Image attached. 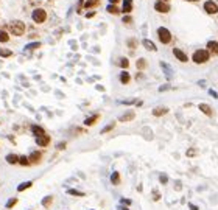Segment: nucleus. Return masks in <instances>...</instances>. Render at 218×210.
I'll use <instances>...</instances> for the list:
<instances>
[{
  "label": "nucleus",
  "mask_w": 218,
  "mask_h": 210,
  "mask_svg": "<svg viewBox=\"0 0 218 210\" xmlns=\"http://www.w3.org/2000/svg\"><path fill=\"white\" fill-rule=\"evenodd\" d=\"M132 11V0H125L123 2V13H131Z\"/></svg>",
  "instance_id": "obj_24"
},
{
  "label": "nucleus",
  "mask_w": 218,
  "mask_h": 210,
  "mask_svg": "<svg viewBox=\"0 0 218 210\" xmlns=\"http://www.w3.org/2000/svg\"><path fill=\"white\" fill-rule=\"evenodd\" d=\"M41 204H42L44 209H51V204H53V196H51V195H47L42 201H41Z\"/></svg>",
  "instance_id": "obj_15"
},
{
  "label": "nucleus",
  "mask_w": 218,
  "mask_h": 210,
  "mask_svg": "<svg viewBox=\"0 0 218 210\" xmlns=\"http://www.w3.org/2000/svg\"><path fill=\"white\" fill-rule=\"evenodd\" d=\"M56 150H59V151H61V150H66V142H59V143L56 145Z\"/></svg>",
  "instance_id": "obj_37"
},
{
  "label": "nucleus",
  "mask_w": 218,
  "mask_h": 210,
  "mask_svg": "<svg viewBox=\"0 0 218 210\" xmlns=\"http://www.w3.org/2000/svg\"><path fill=\"white\" fill-rule=\"evenodd\" d=\"M19 165H22V167H30V165H31L30 157H27V156H20V159H19Z\"/></svg>",
  "instance_id": "obj_25"
},
{
  "label": "nucleus",
  "mask_w": 218,
  "mask_h": 210,
  "mask_svg": "<svg viewBox=\"0 0 218 210\" xmlns=\"http://www.w3.org/2000/svg\"><path fill=\"white\" fill-rule=\"evenodd\" d=\"M123 22H125V24H126V22L130 24V22H131V17H123Z\"/></svg>",
  "instance_id": "obj_42"
},
{
  "label": "nucleus",
  "mask_w": 218,
  "mask_h": 210,
  "mask_svg": "<svg viewBox=\"0 0 218 210\" xmlns=\"http://www.w3.org/2000/svg\"><path fill=\"white\" fill-rule=\"evenodd\" d=\"M136 66H137V69H139V70H143V69L146 67V61H145L143 58H140V59H137Z\"/></svg>",
  "instance_id": "obj_27"
},
{
  "label": "nucleus",
  "mask_w": 218,
  "mask_h": 210,
  "mask_svg": "<svg viewBox=\"0 0 218 210\" xmlns=\"http://www.w3.org/2000/svg\"><path fill=\"white\" fill-rule=\"evenodd\" d=\"M111 184L112 185H120L122 184V177H120V173L119 171H112V174H111Z\"/></svg>",
  "instance_id": "obj_13"
},
{
  "label": "nucleus",
  "mask_w": 218,
  "mask_h": 210,
  "mask_svg": "<svg viewBox=\"0 0 218 210\" xmlns=\"http://www.w3.org/2000/svg\"><path fill=\"white\" fill-rule=\"evenodd\" d=\"M106 9H108V13H111V14H119V13H120V9H119L115 5H112V3H111Z\"/></svg>",
  "instance_id": "obj_28"
},
{
  "label": "nucleus",
  "mask_w": 218,
  "mask_h": 210,
  "mask_svg": "<svg viewBox=\"0 0 218 210\" xmlns=\"http://www.w3.org/2000/svg\"><path fill=\"white\" fill-rule=\"evenodd\" d=\"M90 210H93V209H90Z\"/></svg>",
  "instance_id": "obj_47"
},
{
  "label": "nucleus",
  "mask_w": 218,
  "mask_h": 210,
  "mask_svg": "<svg viewBox=\"0 0 218 210\" xmlns=\"http://www.w3.org/2000/svg\"><path fill=\"white\" fill-rule=\"evenodd\" d=\"M134 117H136V114H134V112L131 111V112H126V114H123V115H122V117L119 118V122H123V123H125V122H131V120H134Z\"/></svg>",
  "instance_id": "obj_19"
},
{
  "label": "nucleus",
  "mask_w": 218,
  "mask_h": 210,
  "mask_svg": "<svg viewBox=\"0 0 218 210\" xmlns=\"http://www.w3.org/2000/svg\"><path fill=\"white\" fill-rule=\"evenodd\" d=\"M167 112H168V108H164V106H157V108L153 109V115H154V117H162V115H165Z\"/></svg>",
  "instance_id": "obj_11"
},
{
  "label": "nucleus",
  "mask_w": 218,
  "mask_h": 210,
  "mask_svg": "<svg viewBox=\"0 0 218 210\" xmlns=\"http://www.w3.org/2000/svg\"><path fill=\"white\" fill-rule=\"evenodd\" d=\"M198 108H199V111H201L203 114H206L207 117H212V115H214V111H212V108H210L209 104H206V103H201Z\"/></svg>",
  "instance_id": "obj_10"
},
{
  "label": "nucleus",
  "mask_w": 218,
  "mask_h": 210,
  "mask_svg": "<svg viewBox=\"0 0 218 210\" xmlns=\"http://www.w3.org/2000/svg\"><path fill=\"white\" fill-rule=\"evenodd\" d=\"M209 59H210L209 50H196V51L193 53V56H192V61H193L195 64H204V62H207Z\"/></svg>",
  "instance_id": "obj_1"
},
{
  "label": "nucleus",
  "mask_w": 218,
  "mask_h": 210,
  "mask_svg": "<svg viewBox=\"0 0 218 210\" xmlns=\"http://www.w3.org/2000/svg\"><path fill=\"white\" fill-rule=\"evenodd\" d=\"M159 182H161V184H164V185H165V184H168V176H167V174H164V173H162V174H159Z\"/></svg>",
  "instance_id": "obj_33"
},
{
  "label": "nucleus",
  "mask_w": 218,
  "mask_h": 210,
  "mask_svg": "<svg viewBox=\"0 0 218 210\" xmlns=\"http://www.w3.org/2000/svg\"><path fill=\"white\" fill-rule=\"evenodd\" d=\"M189 209L190 210H199L198 206H195V204H192V202H189Z\"/></svg>",
  "instance_id": "obj_39"
},
{
  "label": "nucleus",
  "mask_w": 218,
  "mask_h": 210,
  "mask_svg": "<svg viewBox=\"0 0 218 210\" xmlns=\"http://www.w3.org/2000/svg\"><path fill=\"white\" fill-rule=\"evenodd\" d=\"M204 9H206L207 14H215L218 11V5L214 2V0H209V2L204 3Z\"/></svg>",
  "instance_id": "obj_5"
},
{
  "label": "nucleus",
  "mask_w": 218,
  "mask_h": 210,
  "mask_svg": "<svg viewBox=\"0 0 218 210\" xmlns=\"http://www.w3.org/2000/svg\"><path fill=\"white\" fill-rule=\"evenodd\" d=\"M109 2H111V3H112V5H115V3H117V2H119V0H109Z\"/></svg>",
  "instance_id": "obj_44"
},
{
  "label": "nucleus",
  "mask_w": 218,
  "mask_h": 210,
  "mask_svg": "<svg viewBox=\"0 0 218 210\" xmlns=\"http://www.w3.org/2000/svg\"><path fill=\"white\" fill-rule=\"evenodd\" d=\"M130 81H131V75H130V73H128L126 70H125V72H122V73H120V83H122V84H128Z\"/></svg>",
  "instance_id": "obj_22"
},
{
  "label": "nucleus",
  "mask_w": 218,
  "mask_h": 210,
  "mask_svg": "<svg viewBox=\"0 0 218 210\" xmlns=\"http://www.w3.org/2000/svg\"><path fill=\"white\" fill-rule=\"evenodd\" d=\"M128 45H130V48H136V41H134V39H130V41H128Z\"/></svg>",
  "instance_id": "obj_38"
},
{
  "label": "nucleus",
  "mask_w": 218,
  "mask_h": 210,
  "mask_svg": "<svg viewBox=\"0 0 218 210\" xmlns=\"http://www.w3.org/2000/svg\"><path fill=\"white\" fill-rule=\"evenodd\" d=\"M164 2H167V0H164Z\"/></svg>",
  "instance_id": "obj_46"
},
{
  "label": "nucleus",
  "mask_w": 218,
  "mask_h": 210,
  "mask_svg": "<svg viewBox=\"0 0 218 210\" xmlns=\"http://www.w3.org/2000/svg\"><path fill=\"white\" fill-rule=\"evenodd\" d=\"M31 132H33L36 137H39V135H44V134H45V131H44L42 126H38V125L31 126Z\"/></svg>",
  "instance_id": "obj_21"
},
{
  "label": "nucleus",
  "mask_w": 218,
  "mask_h": 210,
  "mask_svg": "<svg viewBox=\"0 0 218 210\" xmlns=\"http://www.w3.org/2000/svg\"><path fill=\"white\" fill-rule=\"evenodd\" d=\"M9 30L14 36H22L25 33V24L20 22V20H14L9 24Z\"/></svg>",
  "instance_id": "obj_2"
},
{
  "label": "nucleus",
  "mask_w": 218,
  "mask_h": 210,
  "mask_svg": "<svg viewBox=\"0 0 218 210\" xmlns=\"http://www.w3.org/2000/svg\"><path fill=\"white\" fill-rule=\"evenodd\" d=\"M114 126H115V123L112 122V123H109V125H106L103 129H101V134H106V132H109V131H112L114 129Z\"/></svg>",
  "instance_id": "obj_32"
},
{
  "label": "nucleus",
  "mask_w": 218,
  "mask_h": 210,
  "mask_svg": "<svg viewBox=\"0 0 218 210\" xmlns=\"http://www.w3.org/2000/svg\"><path fill=\"white\" fill-rule=\"evenodd\" d=\"M207 50H209V53L218 55V42H215V41H209V42H207Z\"/></svg>",
  "instance_id": "obj_16"
},
{
  "label": "nucleus",
  "mask_w": 218,
  "mask_h": 210,
  "mask_svg": "<svg viewBox=\"0 0 218 210\" xmlns=\"http://www.w3.org/2000/svg\"><path fill=\"white\" fill-rule=\"evenodd\" d=\"M98 118H100L98 114H95V115H92V117H87L86 120H84V126H93L97 122H98Z\"/></svg>",
  "instance_id": "obj_17"
},
{
  "label": "nucleus",
  "mask_w": 218,
  "mask_h": 210,
  "mask_svg": "<svg viewBox=\"0 0 218 210\" xmlns=\"http://www.w3.org/2000/svg\"><path fill=\"white\" fill-rule=\"evenodd\" d=\"M11 55H13L11 50H8V48H0V56H2V58H9Z\"/></svg>",
  "instance_id": "obj_29"
},
{
  "label": "nucleus",
  "mask_w": 218,
  "mask_h": 210,
  "mask_svg": "<svg viewBox=\"0 0 218 210\" xmlns=\"http://www.w3.org/2000/svg\"><path fill=\"white\" fill-rule=\"evenodd\" d=\"M189 2H195V0H189Z\"/></svg>",
  "instance_id": "obj_45"
},
{
  "label": "nucleus",
  "mask_w": 218,
  "mask_h": 210,
  "mask_svg": "<svg viewBox=\"0 0 218 210\" xmlns=\"http://www.w3.org/2000/svg\"><path fill=\"white\" fill-rule=\"evenodd\" d=\"M50 135L48 134H44V135H39V137H36V143H38V146H42V148H45V146H48L50 145Z\"/></svg>",
  "instance_id": "obj_6"
},
{
  "label": "nucleus",
  "mask_w": 218,
  "mask_h": 210,
  "mask_svg": "<svg viewBox=\"0 0 218 210\" xmlns=\"http://www.w3.org/2000/svg\"><path fill=\"white\" fill-rule=\"evenodd\" d=\"M17 202H19V199L16 198V196H13V198H9L8 201H6V204H5V209L11 210L14 206H17Z\"/></svg>",
  "instance_id": "obj_20"
},
{
  "label": "nucleus",
  "mask_w": 218,
  "mask_h": 210,
  "mask_svg": "<svg viewBox=\"0 0 218 210\" xmlns=\"http://www.w3.org/2000/svg\"><path fill=\"white\" fill-rule=\"evenodd\" d=\"M154 8H156V11H159V13H168L170 11V6L165 3V2H156V5H154Z\"/></svg>",
  "instance_id": "obj_9"
},
{
  "label": "nucleus",
  "mask_w": 218,
  "mask_h": 210,
  "mask_svg": "<svg viewBox=\"0 0 218 210\" xmlns=\"http://www.w3.org/2000/svg\"><path fill=\"white\" fill-rule=\"evenodd\" d=\"M41 47V42H33V44H28L27 47H25V51L27 50H36V48H39Z\"/></svg>",
  "instance_id": "obj_30"
},
{
  "label": "nucleus",
  "mask_w": 218,
  "mask_h": 210,
  "mask_svg": "<svg viewBox=\"0 0 218 210\" xmlns=\"http://www.w3.org/2000/svg\"><path fill=\"white\" fill-rule=\"evenodd\" d=\"M67 195L77 196V198H84V196H86L84 192H80V190H75V188H69V190H67Z\"/></svg>",
  "instance_id": "obj_18"
},
{
  "label": "nucleus",
  "mask_w": 218,
  "mask_h": 210,
  "mask_svg": "<svg viewBox=\"0 0 218 210\" xmlns=\"http://www.w3.org/2000/svg\"><path fill=\"white\" fill-rule=\"evenodd\" d=\"M31 187H33V181H27V182H22V184L17 185V192L22 193V192H25V190H28Z\"/></svg>",
  "instance_id": "obj_14"
},
{
  "label": "nucleus",
  "mask_w": 218,
  "mask_h": 210,
  "mask_svg": "<svg viewBox=\"0 0 218 210\" xmlns=\"http://www.w3.org/2000/svg\"><path fill=\"white\" fill-rule=\"evenodd\" d=\"M9 41V36H8V33L6 31H0V42L2 44H5V42Z\"/></svg>",
  "instance_id": "obj_31"
},
{
  "label": "nucleus",
  "mask_w": 218,
  "mask_h": 210,
  "mask_svg": "<svg viewBox=\"0 0 218 210\" xmlns=\"http://www.w3.org/2000/svg\"><path fill=\"white\" fill-rule=\"evenodd\" d=\"M31 17H33V20L36 22V24H42L44 20L47 19V13L44 11V9H35L33 11V14H31Z\"/></svg>",
  "instance_id": "obj_4"
},
{
  "label": "nucleus",
  "mask_w": 218,
  "mask_h": 210,
  "mask_svg": "<svg viewBox=\"0 0 218 210\" xmlns=\"http://www.w3.org/2000/svg\"><path fill=\"white\" fill-rule=\"evenodd\" d=\"M117 210H130V209H128V207H125V206H122V204H120V206H119V207H117Z\"/></svg>",
  "instance_id": "obj_41"
},
{
  "label": "nucleus",
  "mask_w": 218,
  "mask_h": 210,
  "mask_svg": "<svg viewBox=\"0 0 218 210\" xmlns=\"http://www.w3.org/2000/svg\"><path fill=\"white\" fill-rule=\"evenodd\" d=\"M153 199H154V201H159V199H161V193H159L157 190H153Z\"/></svg>",
  "instance_id": "obj_36"
},
{
  "label": "nucleus",
  "mask_w": 218,
  "mask_h": 210,
  "mask_svg": "<svg viewBox=\"0 0 218 210\" xmlns=\"http://www.w3.org/2000/svg\"><path fill=\"white\" fill-rule=\"evenodd\" d=\"M196 154V151L195 150H190V151H187V156H195Z\"/></svg>",
  "instance_id": "obj_40"
},
{
  "label": "nucleus",
  "mask_w": 218,
  "mask_h": 210,
  "mask_svg": "<svg viewBox=\"0 0 218 210\" xmlns=\"http://www.w3.org/2000/svg\"><path fill=\"white\" fill-rule=\"evenodd\" d=\"M173 55L176 59H179L181 62H187L189 61V56L182 51V50H179V48H173Z\"/></svg>",
  "instance_id": "obj_7"
},
{
  "label": "nucleus",
  "mask_w": 218,
  "mask_h": 210,
  "mask_svg": "<svg viewBox=\"0 0 218 210\" xmlns=\"http://www.w3.org/2000/svg\"><path fill=\"white\" fill-rule=\"evenodd\" d=\"M131 202H132V201L128 199V198H122V199H120V204H122V206H131Z\"/></svg>",
  "instance_id": "obj_35"
},
{
  "label": "nucleus",
  "mask_w": 218,
  "mask_h": 210,
  "mask_svg": "<svg viewBox=\"0 0 218 210\" xmlns=\"http://www.w3.org/2000/svg\"><path fill=\"white\" fill-rule=\"evenodd\" d=\"M209 93H210V95H212V97H214V98H217V92H214V90H210V92H209Z\"/></svg>",
  "instance_id": "obj_43"
},
{
  "label": "nucleus",
  "mask_w": 218,
  "mask_h": 210,
  "mask_svg": "<svg viewBox=\"0 0 218 210\" xmlns=\"http://www.w3.org/2000/svg\"><path fill=\"white\" fill-rule=\"evenodd\" d=\"M5 159H6V162H8L9 165H17V164H19L20 156H17V154H13V153H11V154H6V157H5Z\"/></svg>",
  "instance_id": "obj_12"
},
{
  "label": "nucleus",
  "mask_w": 218,
  "mask_h": 210,
  "mask_svg": "<svg viewBox=\"0 0 218 210\" xmlns=\"http://www.w3.org/2000/svg\"><path fill=\"white\" fill-rule=\"evenodd\" d=\"M157 36H159V41L162 42V44H170V42H172V34H170V31H168L167 28H164V27H161V28L157 30Z\"/></svg>",
  "instance_id": "obj_3"
},
{
  "label": "nucleus",
  "mask_w": 218,
  "mask_h": 210,
  "mask_svg": "<svg viewBox=\"0 0 218 210\" xmlns=\"http://www.w3.org/2000/svg\"><path fill=\"white\" fill-rule=\"evenodd\" d=\"M119 66H120L122 69L126 70V69L130 67V61H128V58H120V59H119Z\"/></svg>",
  "instance_id": "obj_26"
},
{
  "label": "nucleus",
  "mask_w": 218,
  "mask_h": 210,
  "mask_svg": "<svg viewBox=\"0 0 218 210\" xmlns=\"http://www.w3.org/2000/svg\"><path fill=\"white\" fill-rule=\"evenodd\" d=\"M28 157H30L31 165H38V164L41 162V159H42V153H39V151H33Z\"/></svg>",
  "instance_id": "obj_8"
},
{
  "label": "nucleus",
  "mask_w": 218,
  "mask_h": 210,
  "mask_svg": "<svg viewBox=\"0 0 218 210\" xmlns=\"http://www.w3.org/2000/svg\"><path fill=\"white\" fill-rule=\"evenodd\" d=\"M143 47H145L146 50H150V51H156V50H157L156 45H154L151 41H148V39H143Z\"/></svg>",
  "instance_id": "obj_23"
},
{
  "label": "nucleus",
  "mask_w": 218,
  "mask_h": 210,
  "mask_svg": "<svg viewBox=\"0 0 218 210\" xmlns=\"http://www.w3.org/2000/svg\"><path fill=\"white\" fill-rule=\"evenodd\" d=\"M100 0H87L86 2V8H92V6H97Z\"/></svg>",
  "instance_id": "obj_34"
}]
</instances>
